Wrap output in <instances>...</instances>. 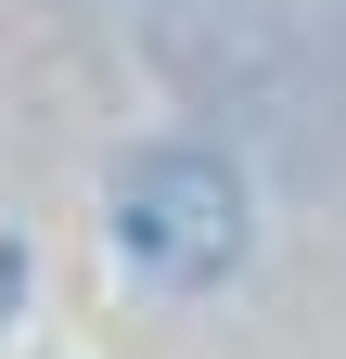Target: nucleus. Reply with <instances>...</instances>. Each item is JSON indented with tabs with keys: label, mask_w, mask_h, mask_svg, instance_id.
Returning a JSON list of instances; mask_svg holds the SVG:
<instances>
[{
	"label": "nucleus",
	"mask_w": 346,
	"mask_h": 359,
	"mask_svg": "<svg viewBox=\"0 0 346 359\" xmlns=\"http://www.w3.org/2000/svg\"><path fill=\"white\" fill-rule=\"evenodd\" d=\"M116 231H128V257H141L154 283H205V269L231 257V180L193 167V154H167V167H141V193L116 205Z\"/></svg>",
	"instance_id": "1"
},
{
	"label": "nucleus",
	"mask_w": 346,
	"mask_h": 359,
	"mask_svg": "<svg viewBox=\"0 0 346 359\" xmlns=\"http://www.w3.org/2000/svg\"><path fill=\"white\" fill-rule=\"evenodd\" d=\"M0 308H13V244H0Z\"/></svg>",
	"instance_id": "2"
}]
</instances>
